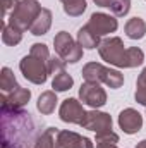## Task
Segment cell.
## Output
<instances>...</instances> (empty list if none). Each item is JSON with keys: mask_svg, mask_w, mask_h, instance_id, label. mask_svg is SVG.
I'll use <instances>...</instances> for the list:
<instances>
[{"mask_svg": "<svg viewBox=\"0 0 146 148\" xmlns=\"http://www.w3.org/2000/svg\"><path fill=\"white\" fill-rule=\"evenodd\" d=\"M0 148H35L36 124L31 114L23 109H2Z\"/></svg>", "mask_w": 146, "mask_h": 148, "instance_id": "obj_1", "label": "cell"}, {"mask_svg": "<svg viewBox=\"0 0 146 148\" xmlns=\"http://www.w3.org/2000/svg\"><path fill=\"white\" fill-rule=\"evenodd\" d=\"M124 47L126 45L120 38L112 36L102 40L98 52L105 62H108L112 66H117V67H129L131 69V67L141 66L145 60L143 50L138 47H129V48H124Z\"/></svg>", "mask_w": 146, "mask_h": 148, "instance_id": "obj_2", "label": "cell"}, {"mask_svg": "<svg viewBox=\"0 0 146 148\" xmlns=\"http://www.w3.org/2000/svg\"><path fill=\"white\" fill-rule=\"evenodd\" d=\"M83 77L86 81H93V83H103L110 86L112 90H117L124 84V76L115 71V69H110L105 67L98 62H89L83 67Z\"/></svg>", "mask_w": 146, "mask_h": 148, "instance_id": "obj_3", "label": "cell"}, {"mask_svg": "<svg viewBox=\"0 0 146 148\" xmlns=\"http://www.w3.org/2000/svg\"><path fill=\"white\" fill-rule=\"evenodd\" d=\"M41 5L38 3L36 0H21L16 9L10 12L9 16V24L21 29V31H26L31 28V24L35 23V19L38 17V14L41 12Z\"/></svg>", "mask_w": 146, "mask_h": 148, "instance_id": "obj_4", "label": "cell"}, {"mask_svg": "<svg viewBox=\"0 0 146 148\" xmlns=\"http://www.w3.org/2000/svg\"><path fill=\"white\" fill-rule=\"evenodd\" d=\"M53 47L57 55L69 64H76L83 59V47L74 40L67 31H60L53 38Z\"/></svg>", "mask_w": 146, "mask_h": 148, "instance_id": "obj_5", "label": "cell"}, {"mask_svg": "<svg viewBox=\"0 0 146 148\" xmlns=\"http://www.w3.org/2000/svg\"><path fill=\"white\" fill-rule=\"evenodd\" d=\"M19 69L28 81L35 84H43L48 77V62L43 59H38L31 53L23 57V60L19 62Z\"/></svg>", "mask_w": 146, "mask_h": 148, "instance_id": "obj_6", "label": "cell"}, {"mask_svg": "<svg viewBox=\"0 0 146 148\" xmlns=\"http://www.w3.org/2000/svg\"><path fill=\"white\" fill-rule=\"evenodd\" d=\"M79 98L84 105L91 107V109H100L107 103V93L105 90L100 86V83H93V81H86L81 84L79 88Z\"/></svg>", "mask_w": 146, "mask_h": 148, "instance_id": "obj_7", "label": "cell"}, {"mask_svg": "<svg viewBox=\"0 0 146 148\" xmlns=\"http://www.w3.org/2000/svg\"><path fill=\"white\" fill-rule=\"evenodd\" d=\"M81 127L84 129H89V131H95V133H102V131H110L112 129V117H110L107 112H100L96 109L86 112L83 122L79 124Z\"/></svg>", "mask_w": 146, "mask_h": 148, "instance_id": "obj_8", "label": "cell"}, {"mask_svg": "<svg viewBox=\"0 0 146 148\" xmlns=\"http://www.w3.org/2000/svg\"><path fill=\"white\" fill-rule=\"evenodd\" d=\"M86 26H88L93 33H96L98 36H105V35L113 33V31L117 29L119 23H117V19L112 17L110 14L95 12V14H91V17H89V21H88Z\"/></svg>", "mask_w": 146, "mask_h": 148, "instance_id": "obj_9", "label": "cell"}, {"mask_svg": "<svg viewBox=\"0 0 146 148\" xmlns=\"http://www.w3.org/2000/svg\"><path fill=\"white\" fill-rule=\"evenodd\" d=\"M59 115L64 122H69V124H81L86 112L83 109L81 102H77L76 98H67L62 102L60 105V110H59Z\"/></svg>", "mask_w": 146, "mask_h": 148, "instance_id": "obj_10", "label": "cell"}, {"mask_svg": "<svg viewBox=\"0 0 146 148\" xmlns=\"http://www.w3.org/2000/svg\"><path fill=\"white\" fill-rule=\"evenodd\" d=\"M119 126L126 134H134L143 127V117L134 109H124L119 114Z\"/></svg>", "mask_w": 146, "mask_h": 148, "instance_id": "obj_11", "label": "cell"}, {"mask_svg": "<svg viewBox=\"0 0 146 148\" xmlns=\"http://www.w3.org/2000/svg\"><path fill=\"white\" fill-rule=\"evenodd\" d=\"M31 98V91L26 88H17L12 93H2L0 95V103L2 109H23Z\"/></svg>", "mask_w": 146, "mask_h": 148, "instance_id": "obj_12", "label": "cell"}, {"mask_svg": "<svg viewBox=\"0 0 146 148\" xmlns=\"http://www.w3.org/2000/svg\"><path fill=\"white\" fill-rule=\"evenodd\" d=\"M57 148H95L91 140L72 131H59Z\"/></svg>", "mask_w": 146, "mask_h": 148, "instance_id": "obj_13", "label": "cell"}, {"mask_svg": "<svg viewBox=\"0 0 146 148\" xmlns=\"http://www.w3.org/2000/svg\"><path fill=\"white\" fill-rule=\"evenodd\" d=\"M52 26V12L48 9H41V12L38 14V17L35 19V23L31 24L29 31L35 35V36H41L45 35Z\"/></svg>", "mask_w": 146, "mask_h": 148, "instance_id": "obj_14", "label": "cell"}, {"mask_svg": "<svg viewBox=\"0 0 146 148\" xmlns=\"http://www.w3.org/2000/svg\"><path fill=\"white\" fill-rule=\"evenodd\" d=\"M77 43L83 47V48H88V50H93L96 47H100V36L96 33H93L88 26H83L79 31H77Z\"/></svg>", "mask_w": 146, "mask_h": 148, "instance_id": "obj_15", "label": "cell"}, {"mask_svg": "<svg viewBox=\"0 0 146 148\" xmlns=\"http://www.w3.org/2000/svg\"><path fill=\"white\" fill-rule=\"evenodd\" d=\"M126 35L131 40H141L146 33V23L141 17H132L126 23Z\"/></svg>", "mask_w": 146, "mask_h": 148, "instance_id": "obj_16", "label": "cell"}, {"mask_svg": "<svg viewBox=\"0 0 146 148\" xmlns=\"http://www.w3.org/2000/svg\"><path fill=\"white\" fill-rule=\"evenodd\" d=\"M57 102H59V100H57L55 91H43V93L40 95V98H38L36 107L43 115H48V114H52V112L55 110Z\"/></svg>", "mask_w": 146, "mask_h": 148, "instance_id": "obj_17", "label": "cell"}, {"mask_svg": "<svg viewBox=\"0 0 146 148\" xmlns=\"http://www.w3.org/2000/svg\"><path fill=\"white\" fill-rule=\"evenodd\" d=\"M21 40H23V31L3 21V24H2V41L5 45L16 47L17 43H21Z\"/></svg>", "mask_w": 146, "mask_h": 148, "instance_id": "obj_18", "label": "cell"}, {"mask_svg": "<svg viewBox=\"0 0 146 148\" xmlns=\"http://www.w3.org/2000/svg\"><path fill=\"white\" fill-rule=\"evenodd\" d=\"M57 134L59 131L55 127L45 129L35 141V148H57Z\"/></svg>", "mask_w": 146, "mask_h": 148, "instance_id": "obj_19", "label": "cell"}, {"mask_svg": "<svg viewBox=\"0 0 146 148\" xmlns=\"http://www.w3.org/2000/svg\"><path fill=\"white\" fill-rule=\"evenodd\" d=\"M17 88H21V86H19L14 73L9 67H3L2 74H0V90H2V93H12Z\"/></svg>", "mask_w": 146, "mask_h": 148, "instance_id": "obj_20", "label": "cell"}, {"mask_svg": "<svg viewBox=\"0 0 146 148\" xmlns=\"http://www.w3.org/2000/svg\"><path fill=\"white\" fill-rule=\"evenodd\" d=\"M72 84H74V79L67 71H62V73L55 74L53 79H52V88H53V91H67V90L72 88Z\"/></svg>", "mask_w": 146, "mask_h": 148, "instance_id": "obj_21", "label": "cell"}, {"mask_svg": "<svg viewBox=\"0 0 146 148\" xmlns=\"http://www.w3.org/2000/svg\"><path fill=\"white\" fill-rule=\"evenodd\" d=\"M64 3V12L71 17H77L86 10V0H60Z\"/></svg>", "mask_w": 146, "mask_h": 148, "instance_id": "obj_22", "label": "cell"}, {"mask_svg": "<svg viewBox=\"0 0 146 148\" xmlns=\"http://www.w3.org/2000/svg\"><path fill=\"white\" fill-rule=\"evenodd\" d=\"M134 98L138 103L145 105L146 107V67L141 71L138 81H136V93H134Z\"/></svg>", "mask_w": 146, "mask_h": 148, "instance_id": "obj_23", "label": "cell"}, {"mask_svg": "<svg viewBox=\"0 0 146 148\" xmlns=\"http://www.w3.org/2000/svg\"><path fill=\"white\" fill-rule=\"evenodd\" d=\"M110 12L113 14V16H117V17H122V16H126L127 12H129V9H131V0H110L108 7Z\"/></svg>", "mask_w": 146, "mask_h": 148, "instance_id": "obj_24", "label": "cell"}, {"mask_svg": "<svg viewBox=\"0 0 146 148\" xmlns=\"http://www.w3.org/2000/svg\"><path fill=\"white\" fill-rule=\"evenodd\" d=\"M65 64L67 62H64L60 57H50V60H48V74L55 76V74L65 71Z\"/></svg>", "mask_w": 146, "mask_h": 148, "instance_id": "obj_25", "label": "cell"}, {"mask_svg": "<svg viewBox=\"0 0 146 148\" xmlns=\"http://www.w3.org/2000/svg\"><path fill=\"white\" fill-rule=\"evenodd\" d=\"M96 143H113V145H117L119 143V134H115L112 129L96 133Z\"/></svg>", "mask_w": 146, "mask_h": 148, "instance_id": "obj_26", "label": "cell"}, {"mask_svg": "<svg viewBox=\"0 0 146 148\" xmlns=\"http://www.w3.org/2000/svg\"><path fill=\"white\" fill-rule=\"evenodd\" d=\"M17 3H19V0H2V12H3V16H7L9 10H14Z\"/></svg>", "mask_w": 146, "mask_h": 148, "instance_id": "obj_27", "label": "cell"}, {"mask_svg": "<svg viewBox=\"0 0 146 148\" xmlns=\"http://www.w3.org/2000/svg\"><path fill=\"white\" fill-rule=\"evenodd\" d=\"M96 148H117L113 143H96Z\"/></svg>", "mask_w": 146, "mask_h": 148, "instance_id": "obj_28", "label": "cell"}, {"mask_svg": "<svg viewBox=\"0 0 146 148\" xmlns=\"http://www.w3.org/2000/svg\"><path fill=\"white\" fill-rule=\"evenodd\" d=\"M96 5H100V7H108V3H110V0H93Z\"/></svg>", "mask_w": 146, "mask_h": 148, "instance_id": "obj_29", "label": "cell"}, {"mask_svg": "<svg viewBox=\"0 0 146 148\" xmlns=\"http://www.w3.org/2000/svg\"><path fill=\"white\" fill-rule=\"evenodd\" d=\"M136 148H146V140H143V141H139L138 143V147Z\"/></svg>", "mask_w": 146, "mask_h": 148, "instance_id": "obj_30", "label": "cell"}]
</instances>
